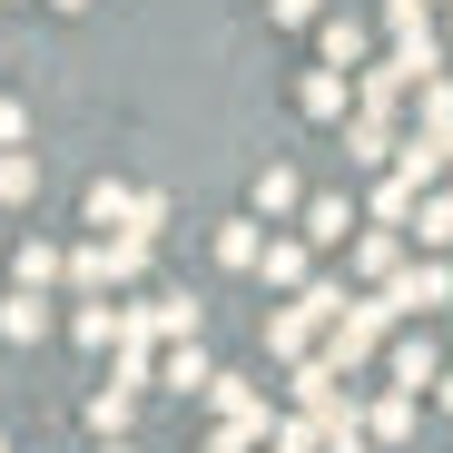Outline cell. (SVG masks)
I'll return each instance as SVG.
<instances>
[{
	"label": "cell",
	"mask_w": 453,
	"mask_h": 453,
	"mask_svg": "<svg viewBox=\"0 0 453 453\" xmlns=\"http://www.w3.org/2000/svg\"><path fill=\"white\" fill-rule=\"evenodd\" d=\"M424 306H453V266H414V276H395L385 316H424Z\"/></svg>",
	"instance_id": "1"
},
{
	"label": "cell",
	"mask_w": 453,
	"mask_h": 453,
	"mask_svg": "<svg viewBox=\"0 0 453 453\" xmlns=\"http://www.w3.org/2000/svg\"><path fill=\"white\" fill-rule=\"evenodd\" d=\"M424 128H434L424 148H453V89H434V99H424Z\"/></svg>",
	"instance_id": "3"
},
{
	"label": "cell",
	"mask_w": 453,
	"mask_h": 453,
	"mask_svg": "<svg viewBox=\"0 0 453 453\" xmlns=\"http://www.w3.org/2000/svg\"><path fill=\"white\" fill-rule=\"evenodd\" d=\"M424 237H434V247L453 237V197H434V217H424Z\"/></svg>",
	"instance_id": "5"
},
{
	"label": "cell",
	"mask_w": 453,
	"mask_h": 453,
	"mask_svg": "<svg viewBox=\"0 0 453 453\" xmlns=\"http://www.w3.org/2000/svg\"><path fill=\"white\" fill-rule=\"evenodd\" d=\"M434 385H443V404H453V374H434Z\"/></svg>",
	"instance_id": "6"
},
{
	"label": "cell",
	"mask_w": 453,
	"mask_h": 453,
	"mask_svg": "<svg viewBox=\"0 0 453 453\" xmlns=\"http://www.w3.org/2000/svg\"><path fill=\"white\" fill-rule=\"evenodd\" d=\"M374 335H385V306H345V335H335V355L355 365V355H365Z\"/></svg>",
	"instance_id": "2"
},
{
	"label": "cell",
	"mask_w": 453,
	"mask_h": 453,
	"mask_svg": "<svg viewBox=\"0 0 453 453\" xmlns=\"http://www.w3.org/2000/svg\"><path fill=\"white\" fill-rule=\"evenodd\" d=\"M395 374H404V385H434L443 365H434V345H404V355H395Z\"/></svg>",
	"instance_id": "4"
}]
</instances>
